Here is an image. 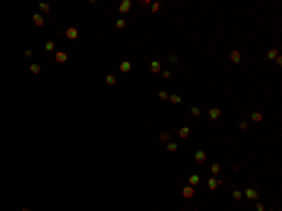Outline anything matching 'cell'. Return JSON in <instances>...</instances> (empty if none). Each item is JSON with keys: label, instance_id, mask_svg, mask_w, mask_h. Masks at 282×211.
Instances as JSON below:
<instances>
[{"label": "cell", "instance_id": "836d02e7", "mask_svg": "<svg viewBox=\"0 0 282 211\" xmlns=\"http://www.w3.org/2000/svg\"><path fill=\"white\" fill-rule=\"evenodd\" d=\"M256 211H263V205H261V204H258V205H256Z\"/></svg>", "mask_w": 282, "mask_h": 211}, {"label": "cell", "instance_id": "44dd1931", "mask_svg": "<svg viewBox=\"0 0 282 211\" xmlns=\"http://www.w3.org/2000/svg\"><path fill=\"white\" fill-rule=\"evenodd\" d=\"M190 113H192L194 117H200V115H201V109H200V107H196V106H194L192 109H190Z\"/></svg>", "mask_w": 282, "mask_h": 211}, {"label": "cell", "instance_id": "484cf974", "mask_svg": "<svg viewBox=\"0 0 282 211\" xmlns=\"http://www.w3.org/2000/svg\"><path fill=\"white\" fill-rule=\"evenodd\" d=\"M168 151H169V153H175V151H177V143H169V145H168Z\"/></svg>", "mask_w": 282, "mask_h": 211}, {"label": "cell", "instance_id": "277c9868", "mask_svg": "<svg viewBox=\"0 0 282 211\" xmlns=\"http://www.w3.org/2000/svg\"><path fill=\"white\" fill-rule=\"evenodd\" d=\"M130 8H132V2H130V0H122L121 6H118V11H121V13H128Z\"/></svg>", "mask_w": 282, "mask_h": 211}, {"label": "cell", "instance_id": "ffe728a7", "mask_svg": "<svg viewBox=\"0 0 282 211\" xmlns=\"http://www.w3.org/2000/svg\"><path fill=\"white\" fill-rule=\"evenodd\" d=\"M39 10H42V11H43V13H49V10H51V8H49V4H45V2H42V4H39Z\"/></svg>", "mask_w": 282, "mask_h": 211}, {"label": "cell", "instance_id": "ba28073f", "mask_svg": "<svg viewBox=\"0 0 282 211\" xmlns=\"http://www.w3.org/2000/svg\"><path fill=\"white\" fill-rule=\"evenodd\" d=\"M77 36H79L77 29H73V26H71V29H66V38H68V40H75Z\"/></svg>", "mask_w": 282, "mask_h": 211}, {"label": "cell", "instance_id": "d6a6232c", "mask_svg": "<svg viewBox=\"0 0 282 211\" xmlns=\"http://www.w3.org/2000/svg\"><path fill=\"white\" fill-rule=\"evenodd\" d=\"M25 57H28V58H30V57H32V51L26 49V51H25Z\"/></svg>", "mask_w": 282, "mask_h": 211}, {"label": "cell", "instance_id": "ac0fdd59", "mask_svg": "<svg viewBox=\"0 0 282 211\" xmlns=\"http://www.w3.org/2000/svg\"><path fill=\"white\" fill-rule=\"evenodd\" d=\"M231 196H233V200H241V198H243V192H241V190H233V192H231Z\"/></svg>", "mask_w": 282, "mask_h": 211}, {"label": "cell", "instance_id": "4dcf8cb0", "mask_svg": "<svg viewBox=\"0 0 282 211\" xmlns=\"http://www.w3.org/2000/svg\"><path fill=\"white\" fill-rule=\"evenodd\" d=\"M150 10H152V11H158V10H160V4H158V2L152 4V8H150Z\"/></svg>", "mask_w": 282, "mask_h": 211}, {"label": "cell", "instance_id": "52a82bcc", "mask_svg": "<svg viewBox=\"0 0 282 211\" xmlns=\"http://www.w3.org/2000/svg\"><path fill=\"white\" fill-rule=\"evenodd\" d=\"M222 185V181H220V179H216V177H209V181H207V187H209V189H216V187H220Z\"/></svg>", "mask_w": 282, "mask_h": 211}, {"label": "cell", "instance_id": "f546056e", "mask_svg": "<svg viewBox=\"0 0 282 211\" xmlns=\"http://www.w3.org/2000/svg\"><path fill=\"white\" fill-rule=\"evenodd\" d=\"M162 77H166V79L171 77V72H169V70H164V72H162Z\"/></svg>", "mask_w": 282, "mask_h": 211}, {"label": "cell", "instance_id": "4fadbf2b", "mask_svg": "<svg viewBox=\"0 0 282 211\" xmlns=\"http://www.w3.org/2000/svg\"><path fill=\"white\" fill-rule=\"evenodd\" d=\"M188 134H190V128H188V126H182V128L179 130V136H181V138H188Z\"/></svg>", "mask_w": 282, "mask_h": 211}, {"label": "cell", "instance_id": "5bb4252c", "mask_svg": "<svg viewBox=\"0 0 282 211\" xmlns=\"http://www.w3.org/2000/svg\"><path fill=\"white\" fill-rule=\"evenodd\" d=\"M231 62H235V64L241 62V53H239V51H233V53H231Z\"/></svg>", "mask_w": 282, "mask_h": 211}, {"label": "cell", "instance_id": "603a6c76", "mask_svg": "<svg viewBox=\"0 0 282 211\" xmlns=\"http://www.w3.org/2000/svg\"><path fill=\"white\" fill-rule=\"evenodd\" d=\"M39 64H30V72H32V74H39Z\"/></svg>", "mask_w": 282, "mask_h": 211}, {"label": "cell", "instance_id": "83f0119b", "mask_svg": "<svg viewBox=\"0 0 282 211\" xmlns=\"http://www.w3.org/2000/svg\"><path fill=\"white\" fill-rule=\"evenodd\" d=\"M53 49H55V43L53 42H47L45 43V51H53Z\"/></svg>", "mask_w": 282, "mask_h": 211}, {"label": "cell", "instance_id": "e575fe53", "mask_svg": "<svg viewBox=\"0 0 282 211\" xmlns=\"http://www.w3.org/2000/svg\"><path fill=\"white\" fill-rule=\"evenodd\" d=\"M21 211H30V209H21Z\"/></svg>", "mask_w": 282, "mask_h": 211}, {"label": "cell", "instance_id": "3957f363", "mask_svg": "<svg viewBox=\"0 0 282 211\" xmlns=\"http://www.w3.org/2000/svg\"><path fill=\"white\" fill-rule=\"evenodd\" d=\"M245 196H247L248 200H258V198H260V194H258L256 189H252V187H250V189L245 190Z\"/></svg>", "mask_w": 282, "mask_h": 211}, {"label": "cell", "instance_id": "2e32d148", "mask_svg": "<svg viewBox=\"0 0 282 211\" xmlns=\"http://www.w3.org/2000/svg\"><path fill=\"white\" fill-rule=\"evenodd\" d=\"M105 83L107 85H115V83H117V77H115V75H105Z\"/></svg>", "mask_w": 282, "mask_h": 211}, {"label": "cell", "instance_id": "9a60e30c", "mask_svg": "<svg viewBox=\"0 0 282 211\" xmlns=\"http://www.w3.org/2000/svg\"><path fill=\"white\" fill-rule=\"evenodd\" d=\"M276 57H279V53H276V49H271V51H267V58H269V61H275Z\"/></svg>", "mask_w": 282, "mask_h": 211}, {"label": "cell", "instance_id": "4316f807", "mask_svg": "<svg viewBox=\"0 0 282 211\" xmlns=\"http://www.w3.org/2000/svg\"><path fill=\"white\" fill-rule=\"evenodd\" d=\"M171 102H173V104H181V96H179V94H173V96H171Z\"/></svg>", "mask_w": 282, "mask_h": 211}, {"label": "cell", "instance_id": "30bf717a", "mask_svg": "<svg viewBox=\"0 0 282 211\" xmlns=\"http://www.w3.org/2000/svg\"><path fill=\"white\" fill-rule=\"evenodd\" d=\"M130 70H132V62H130V61H122L121 62V72H122V74H128Z\"/></svg>", "mask_w": 282, "mask_h": 211}, {"label": "cell", "instance_id": "9c48e42d", "mask_svg": "<svg viewBox=\"0 0 282 211\" xmlns=\"http://www.w3.org/2000/svg\"><path fill=\"white\" fill-rule=\"evenodd\" d=\"M55 61L57 62H66L68 61V55H66L64 51H57V53H55Z\"/></svg>", "mask_w": 282, "mask_h": 211}, {"label": "cell", "instance_id": "5b68a950", "mask_svg": "<svg viewBox=\"0 0 282 211\" xmlns=\"http://www.w3.org/2000/svg\"><path fill=\"white\" fill-rule=\"evenodd\" d=\"M32 21H34L36 26H43V25H45V19H43L42 13H34V15H32Z\"/></svg>", "mask_w": 282, "mask_h": 211}, {"label": "cell", "instance_id": "6da1fadb", "mask_svg": "<svg viewBox=\"0 0 282 211\" xmlns=\"http://www.w3.org/2000/svg\"><path fill=\"white\" fill-rule=\"evenodd\" d=\"M194 158H196V162H197V164H205V160H207V155H205V151L197 149L196 153H194Z\"/></svg>", "mask_w": 282, "mask_h": 211}, {"label": "cell", "instance_id": "cb8c5ba5", "mask_svg": "<svg viewBox=\"0 0 282 211\" xmlns=\"http://www.w3.org/2000/svg\"><path fill=\"white\" fill-rule=\"evenodd\" d=\"M158 98H160V100H168V93H166V91H160V93H158Z\"/></svg>", "mask_w": 282, "mask_h": 211}, {"label": "cell", "instance_id": "d4e9b609", "mask_svg": "<svg viewBox=\"0 0 282 211\" xmlns=\"http://www.w3.org/2000/svg\"><path fill=\"white\" fill-rule=\"evenodd\" d=\"M211 172L218 173V172H220V164H211Z\"/></svg>", "mask_w": 282, "mask_h": 211}, {"label": "cell", "instance_id": "8992f818", "mask_svg": "<svg viewBox=\"0 0 282 211\" xmlns=\"http://www.w3.org/2000/svg\"><path fill=\"white\" fill-rule=\"evenodd\" d=\"M150 72H152V74H160V72H162L160 61H150Z\"/></svg>", "mask_w": 282, "mask_h": 211}, {"label": "cell", "instance_id": "8fae6325", "mask_svg": "<svg viewBox=\"0 0 282 211\" xmlns=\"http://www.w3.org/2000/svg\"><path fill=\"white\" fill-rule=\"evenodd\" d=\"M188 183H190V187H197V183H200V175H197V173H192V175L188 177Z\"/></svg>", "mask_w": 282, "mask_h": 211}, {"label": "cell", "instance_id": "7402d4cb", "mask_svg": "<svg viewBox=\"0 0 282 211\" xmlns=\"http://www.w3.org/2000/svg\"><path fill=\"white\" fill-rule=\"evenodd\" d=\"M169 138H171V134H169V132H162L160 134V141H168Z\"/></svg>", "mask_w": 282, "mask_h": 211}, {"label": "cell", "instance_id": "f1b7e54d", "mask_svg": "<svg viewBox=\"0 0 282 211\" xmlns=\"http://www.w3.org/2000/svg\"><path fill=\"white\" fill-rule=\"evenodd\" d=\"M168 61H169V62H177V61H179V57H177L175 53H173V55H169V58H168Z\"/></svg>", "mask_w": 282, "mask_h": 211}, {"label": "cell", "instance_id": "e0dca14e", "mask_svg": "<svg viewBox=\"0 0 282 211\" xmlns=\"http://www.w3.org/2000/svg\"><path fill=\"white\" fill-rule=\"evenodd\" d=\"M115 26H117V29H124L126 21H124V19H117V21H115Z\"/></svg>", "mask_w": 282, "mask_h": 211}, {"label": "cell", "instance_id": "7c38bea8", "mask_svg": "<svg viewBox=\"0 0 282 211\" xmlns=\"http://www.w3.org/2000/svg\"><path fill=\"white\" fill-rule=\"evenodd\" d=\"M182 196H184V198H192L194 196V187H184V189H182Z\"/></svg>", "mask_w": 282, "mask_h": 211}, {"label": "cell", "instance_id": "1f68e13d", "mask_svg": "<svg viewBox=\"0 0 282 211\" xmlns=\"http://www.w3.org/2000/svg\"><path fill=\"white\" fill-rule=\"evenodd\" d=\"M247 126H248V125H247V123H245V121H243V123H239V128H241V130H245V128H247Z\"/></svg>", "mask_w": 282, "mask_h": 211}, {"label": "cell", "instance_id": "7a4b0ae2", "mask_svg": "<svg viewBox=\"0 0 282 211\" xmlns=\"http://www.w3.org/2000/svg\"><path fill=\"white\" fill-rule=\"evenodd\" d=\"M220 115H222L220 107H211V109H209V117H211V121H218Z\"/></svg>", "mask_w": 282, "mask_h": 211}, {"label": "cell", "instance_id": "d6986e66", "mask_svg": "<svg viewBox=\"0 0 282 211\" xmlns=\"http://www.w3.org/2000/svg\"><path fill=\"white\" fill-rule=\"evenodd\" d=\"M250 119H252V121H256V123H260L261 119H263V115H261V113H252V115H250Z\"/></svg>", "mask_w": 282, "mask_h": 211}]
</instances>
